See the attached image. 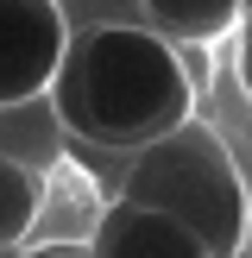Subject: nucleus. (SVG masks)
Returning a JSON list of instances; mask_svg holds the SVG:
<instances>
[{
    "label": "nucleus",
    "instance_id": "nucleus-1",
    "mask_svg": "<svg viewBox=\"0 0 252 258\" xmlns=\"http://www.w3.org/2000/svg\"><path fill=\"white\" fill-rule=\"evenodd\" d=\"M63 19H70V50L50 82L63 133L113 151H145L164 133L189 126L183 57L139 25V7H63Z\"/></svg>",
    "mask_w": 252,
    "mask_h": 258
},
{
    "label": "nucleus",
    "instance_id": "nucleus-2",
    "mask_svg": "<svg viewBox=\"0 0 252 258\" xmlns=\"http://www.w3.org/2000/svg\"><path fill=\"white\" fill-rule=\"evenodd\" d=\"M120 202L176 221L208 258H239L246 252V221H252L246 183H239L227 145L202 120H189L176 133H164L158 145L133 151Z\"/></svg>",
    "mask_w": 252,
    "mask_h": 258
},
{
    "label": "nucleus",
    "instance_id": "nucleus-3",
    "mask_svg": "<svg viewBox=\"0 0 252 258\" xmlns=\"http://www.w3.org/2000/svg\"><path fill=\"white\" fill-rule=\"evenodd\" d=\"M70 50V19L50 0H0V107L44 101Z\"/></svg>",
    "mask_w": 252,
    "mask_h": 258
},
{
    "label": "nucleus",
    "instance_id": "nucleus-4",
    "mask_svg": "<svg viewBox=\"0 0 252 258\" xmlns=\"http://www.w3.org/2000/svg\"><path fill=\"white\" fill-rule=\"evenodd\" d=\"M88 258H208V252L176 221H164L151 208H133V202H113L101 214L95 239H88Z\"/></svg>",
    "mask_w": 252,
    "mask_h": 258
},
{
    "label": "nucleus",
    "instance_id": "nucleus-5",
    "mask_svg": "<svg viewBox=\"0 0 252 258\" xmlns=\"http://www.w3.org/2000/svg\"><path fill=\"white\" fill-rule=\"evenodd\" d=\"M139 25L176 50V44H208L221 32H239V7L233 0H145Z\"/></svg>",
    "mask_w": 252,
    "mask_h": 258
},
{
    "label": "nucleus",
    "instance_id": "nucleus-6",
    "mask_svg": "<svg viewBox=\"0 0 252 258\" xmlns=\"http://www.w3.org/2000/svg\"><path fill=\"white\" fill-rule=\"evenodd\" d=\"M63 151V120L50 101H25V107H0V158L19 170H44Z\"/></svg>",
    "mask_w": 252,
    "mask_h": 258
},
{
    "label": "nucleus",
    "instance_id": "nucleus-7",
    "mask_svg": "<svg viewBox=\"0 0 252 258\" xmlns=\"http://www.w3.org/2000/svg\"><path fill=\"white\" fill-rule=\"evenodd\" d=\"M38 208H44V183H38L32 170H19V164L0 158V252H13L32 233Z\"/></svg>",
    "mask_w": 252,
    "mask_h": 258
},
{
    "label": "nucleus",
    "instance_id": "nucleus-8",
    "mask_svg": "<svg viewBox=\"0 0 252 258\" xmlns=\"http://www.w3.org/2000/svg\"><path fill=\"white\" fill-rule=\"evenodd\" d=\"M239 76L252 88V13H239Z\"/></svg>",
    "mask_w": 252,
    "mask_h": 258
},
{
    "label": "nucleus",
    "instance_id": "nucleus-9",
    "mask_svg": "<svg viewBox=\"0 0 252 258\" xmlns=\"http://www.w3.org/2000/svg\"><path fill=\"white\" fill-rule=\"evenodd\" d=\"M32 258H88V246H44V252H32Z\"/></svg>",
    "mask_w": 252,
    "mask_h": 258
},
{
    "label": "nucleus",
    "instance_id": "nucleus-10",
    "mask_svg": "<svg viewBox=\"0 0 252 258\" xmlns=\"http://www.w3.org/2000/svg\"><path fill=\"white\" fill-rule=\"evenodd\" d=\"M0 258H19V252H0Z\"/></svg>",
    "mask_w": 252,
    "mask_h": 258
},
{
    "label": "nucleus",
    "instance_id": "nucleus-11",
    "mask_svg": "<svg viewBox=\"0 0 252 258\" xmlns=\"http://www.w3.org/2000/svg\"><path fill=\"white\" fill-rule=\"evenodd\" d=\"M239 258H252V252H239Z\"/></svg>",
    "mask_w": 252,
    "mask_h": 258
}]
</instances>
